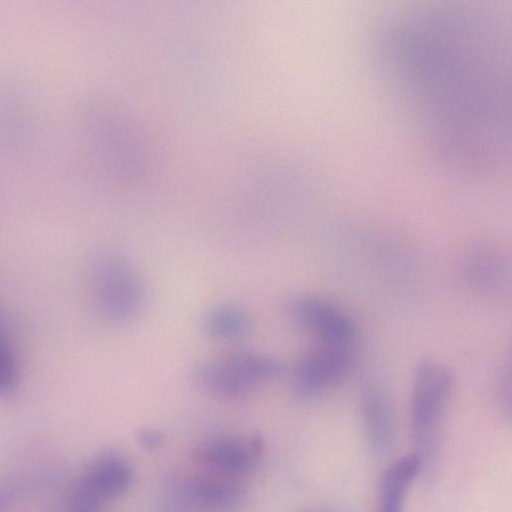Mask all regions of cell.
I'll list each match as a JSON object with an SVG mask.
<instances>
[{"label":"cell","instance_id":"obj_1","mask_svg":"<svg viewBox=\"0 0 512 512\" xmlns=\"http://www.w3.org/2000/svg\"><path fill=\"white\" fill-rule=\"evenodd\" d=\"M454 375L444 364L424 359L415 368L410 404V431L414 453L424 466L434 463L439 450ZM426 467V468H427Z\"/></svg>","mask_w":512,"mask_h":512},{"label":"cell","instance_id":"obj_2","mask_svg":"<svg viewBox=\"0 0 512 512\" xmlns=\"http://www.w3.org/2000/svg\"><path fill=\"white\" fill-rule=\"evenodd\" d=\"M90 284L97 308L110 321H130L143 307L145 290L141 277L121 254L98 255L91 265Z\"/></svg>","mask_w":512,"mask_h":512},{"label":"cell","instance_id":"obj_3","mask_svg":"<svg viewBox=\"0 0 512 512\" xmlns=\"http://www.w3.org/2000/svg\"><path fill=\"white\" fill-rule=\"evenodd\" d=\"M282 370L274 358L241 351L223 358L203 361L195 367L197 383L210 393L224 398L249 395L261 384L275 378Z\"/></svg>","mask_w":512,"mask_h":512},{"label":"cell","instance_id":"obj_4","mask_svg":"<svg viewBox=\"0 0 512 512\" xmlns=\"http://www.w3.org/2000/svg\"><path fill=\"white\" fill-rule=\"evenodd\" d=\"M133 479L130 461L121 452L106 450L96 455L72 482L68 505L75 512H92L123 494Z\"/></svg>","mask_w":512,"mask_h":512},{"label":"cell","instance_id":"obj_5","mask_svg":"<svg viewBox=\"0 0 512 512\" xmlns=\"http://www.w3.org/2000/svg\"><path fill=\"white\" fill-rule=\"evenodd\" d=\"M355 363V348L318 344L299 360L293 374L297 396L309 399L341 382Z\"/></svg>","mask_w":512,"mask_h":512},{"label":"cell","instance_id":"obj_6","mask_svg":"<svg viewBox=\"0 0 512 512\" xmlns=\"http://www.w3.org/2000/svg\"><path fill=\"white\" fill-rule=\"evenodd\" d=\"M292 320L319 344L355 348L357 329L351 318L333 304L314 297H298L289 304Z\"/></svg>","mask_w":512,"mask_h":512},{"label":"cell","instance_id":"obj_7","mask_svg":"<svg viewBox=\"0 0 512 512\" xmlns=\"http://www.w3.org/2000/svg\"><path fill=\"white\" fill-rule=\"evenodd\" d=\"M263 447L258 436L218 435L197 448L196 459L210 471L231 476L253 468Z\"/></svg>","mask_w":512,"mask_h":512},{"label":"cell","instance_id":"obj_8","mask_svg":"<svg viewBox=\"0 0 512 512\" xmlns=\"http://www.w3.org/2000/svg\"><path fill=\"white\" fill-rule=\"evenodd\" d=\"M360 404L370 446L379 454L390 452L396 443L397 423L388 394L378 385L367 384L362 389Z\"/></svg>","mask_w":512,"mask_h":512},{"label":"cell","instance_id":"obj_9","mask_svg":"<svg viewBox=\"0 0 512 512\" xmlns=\"http://www.w3.org/2000/svg\"><path fill=\"white\" fill-rule=\"evenodd\" d=\"M421 469L414 452L390 463L380 477L377 512H401L409 487Z\"/></svg>","mask_w":512,"mask_h":512},{"label":"cell","instance_id":"obj_10","mask_svg":"<svg viewBox=\"0 0 512 512\" xmlns=\"http://www.w3.org/2000/svg\"><path fill=\"white\" fill-rule=\"evenodd\" d=\"M202 474L188 482V493L199 505L209 510H227L240 502L242 486L226 474Z\"/></svg>","mask_w":512,"mask_h":512},{"label":"cell","instance_id":"obj_11","mask_svg":"<svg viewBox=\"0 0 512 512\" xmlns=\"http://www.w3.org/2000/svg\"><path fill=\"white\" fill-rule=\"evenodd\" d=\"M204 332L215 339L234 340L244 337L251 327L249 315L233 305H220L209 310L203 317Z\"/></svg>","mask_w":512,"mask_h":512},{"label":"cell","instance_id":"obj_12","mask_svg":"<svg viewBox=\"0 0 512 512\" xmlns=\"http://www.w3.org/2000/svg\"><path fill=\"white\" fill-rule=\"evenodd\" d=\"M468 274L479 289L494 292L503 285L505 268L500 259L493 254L484 252L470 259Z\"/></svg>","mask_w":512,"mask_h":512},{"label":"cell","instance_id":"obj_13","mask_svg":"<svg viewBox=\"0 0 512 512\" xmlns=\"http://www.w3.org/2000/svg\"><path fill=\"white\" fill-rule=\"evenodd\" d=\"M17 380V367L7 339L0 329V393L12 390Z\"/></svg>","mask_w":512,"mask_h":512},{"label":"cell","instance_id":"obj_14","mask_svg":"<svg viewBox=\"0 0 512 512\" xmlns=\"http://www.w3.org/2000/svg\"><path fill=\"white\" fill-rule=\"evenodd\" d=\"M162 439V434L155 429H144L138 435L141 446L149 450L158 448Z\"/></svg>","mask_w":512,"mask_h":512},{"label":"cell","instance_id":"obj_15","mask_svg":"<svg viewBox=\"0 0 512 512\" xmlns=\"http://www.w3.org/2000/svg\"><path fill=\"white\" fill-rule=\"evenodd\" d=\"M15 491L11 486H0V512H5L12 504Z\"/></svg>","mask_w":512,"mask_h":512}]
</instances>
